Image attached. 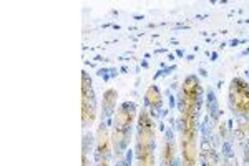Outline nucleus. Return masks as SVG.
<instances>
[{"label": "nucleus", "instance_id": "6e6552de", "mask_svg": "<svg viewBox=\"0 0 249 166\" xmlns=\"http://www.w3.org/2000/svg\"><path fill=\"white\" fill-rule=\"evenodd\" d=\"M199 155L203 156V166H221L219 160H218V153H216V148L213 145V141L210 136L203 140L201 143V153Z\"/></svg>", "mask_w": 249, "mask_h": 166}, {"label": "nucleus", "instance_id": "0eeeda50", "mask_svg": "<svg viewBox=\"0 0 249 166\" xmlns=\"http://www.w3.org/2000/svg\"><path fill=\"white\" fill-rule=\"evenodd\" d=\"M96 118V100L95 92L91 87V78L87 72H83V83H82V121L83 127L88 128L95 123Z\"/></svg>", "mask_w": 249, "mask_h": 166}, {"label": "nucleus", "instance_id": "ddd939ff", "mask_svg": "<svg viewBox=\"0 0 249 166\" xmlns=\"http://www.w3.org/2000/svg\"><path fill=\"white\" fill-rule=\"evenodd\" d=\"M83 166H90L88 165V143L85 141V145H83Z\"/></svg>", "mask_w": 249, "mask_h": 166}, {"label": "nucleus", "instance_id": "9b49d317", "mask_svg": "<svg viewBox=\"0 0 249 166\" xmlns=\"http://www.w3.org/2000/svg\"><path fill=\"white\" fill-rule=\"evenodd\" d=\"M116 100H118V93L115 90H107L103 93V116L102 120L108 121L110 116L116 111Z\"/></svg>", "mask_w": 249, "mask_h": 166}, {"label": "nucleus", "instance_id": "423d86ee", "mask_svg": "<svg viewBox=\"0 0 249 166\" xmlns=\"http://www.w3.org/2000/svg\"><path fill=\"white\" fill-rule=\"evenodd\" d=\"M179 153H181V166H198L201 153L198 131H179Z\"/></svg>", "mask_w": 249, "mask_h": 166}, {"label": "nucleus", "instance_id": "20e7f679", "mask_svg": "<svg viewBox=\"0 0 249 166\" xmlns=\"http://www.w3.org/2000/svg\"><path fill=\"white\" fill-rule=\"evenodd\" d=\"M230 107L234 116L239 118L236 127L241 140L249 136V82L244 78H232L230 83Z\"/></svg>", "mask_w": 249, "mask_h": 166}, {"label": "nucleus", "instance_id": "f257e3e1", "mask_svg": "<svg viewBox=\"0 0 249 166\" xmlns=\"http://www.w3.org/2000/svg\"><path fill=\"white\" fill-rule=\"evenodd\" d=\"M203 103V87L196 75H190L183 80L178 96L179 108V131H198L199 110Z\"/></svg>", "mask_w": 249, "mask_h": 166}, {"label": "nucleus", "instance_id": "7ed1b4c3", "mask_svg": "<svg viewBox=\"0 0 249 166\" xmlns=\"http://www.w3.org/2000/svg\"><path fill=\"white\" fill-rule=\"evenodd\" d=\"M136 120V105L133 102H124L116 108L111 120V145L113 155L122 160L126 156L130 148V138L133 133V125Z\"/></svg>", "mask_w": 249, "mask_h": 166}, {"label": "nucleus", "instance_id": "39448f33", "mask_svg": "<svg viewBox=\"0 0 249 166\" xmlns=\"http://www.w3.org/2000/svg\"><path fill=\"white\" fill-rule=\"evenodd\" d=\"M111 156H113V145L108 131V121L102 120L95 135V166H110Z\"/></svg>", "mask_w": 249, "mask_h": 166}, {"label": "nucleus", "instance_id": "1a4fd4ad", "mask_svg": "<svg viewBox=\"0 0 249 166\" xmlns=\"http://www.w3.org/2000/svg\"><path fill=\"white\" fill-rule=\"evenodd\" d=\"M144 100H146V105H148L146 110L150 111L151 115H155L156 111L161 110V107H163V96H161V92L158 90V87L151 85V87L146 90V93H144Z\"/></svg>", "mask_w": 249, "mask_h": 166}, {"label": "nucleus", "instance_id": "9d476101", "mask_svg": "<svg viewBox=\"0 0 249 166\" xmlns=\"http://www.w3.org/2000/svg\"><path fill=\"white\" fill-rule=\"evenodd\" d=\"M161 166H176V143L173 140V135L170 133L163 145L161 151Z\"/></svg>", "mask_w": 249, "mask_h": 166}, {"label": "nucleus", "instance_id": "2eb2a0df", "mask_svg": "<svg viewBox=\"0 0 249 166\" xmlns=\"http://www.w3.org/2000/svg\"><path fill=\"white\" fill-rule=\"evenodd\" d=\"M118 166H130V156H124L122 160H118Z\"/></svg>", "mask_w": 249, "mask_h": 166}, {"label": "nucleus", "instance_id": "f8f14e48", "mask_svg": "<svg viewBox=\"0 0 249 166\" xmlns=\"http://www.w3.org/2000/svg\"><path fill=\"white\" fill-rule=\"evenodd\" d=\"M221 166H238V161H236V158L234 155L230 151L226 156H224V160H223V163H221Z\"/></svg>", "mask_w": 249, "mask_h": 166}, {"label": "nucleus", "instance_id": "f03ea898", "mask_svg": "<svg viewBox=\"0 0 249 166\" xmlns=\"http://www.w3.org/2000/svg\"><path fill=\"white\" fill-rule=\"evenodd\" d=\"M156 123L146 108L138 113L133 166H156Z\"/></svg>", "mask_w": 249, "mask_h": 166}, {"label": "nucleus", "instance_id": "4468645a", "mask_svg": "<svg viewBox=\"0 0 249 166\" xmlns=\"http://www.w3.org/2000/svg\"><path fill=\"white\" fill-rule=\"evenodd\" d=\"M244 166H249V140L246 143V149H244Z\"/></svg>", "mask_w": 249, "mask_h": 166}]
</instances>
